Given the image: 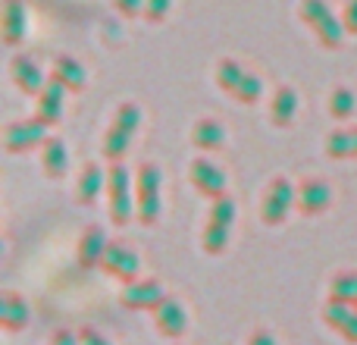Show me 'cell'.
Instances as JSON below:
<instances>
[{"label": "cell", "instance_id": "7c38bea8", "mask_svg": "<svg viewBox=\"0 0 357 345\" xmlns=\"http://www.w3.org/2000/svg\"><path fill=\"white\" fill-rule=\"evenodd\" d=\"M25 31H29V19H25V3L22 0H3V10H0V38H3L6 47H16L25 41Z\"/></svg>", "mask_w": 357, "mask_h": 345}, {"label": "cell", "instance_id": "ac0fdd59", "mask_svg": "<svg viewBox=\"0 0 357 345\" xmlns=\"http://www.w3.org/2000/svg\"><path fill=\"white\" fill-rule=\"evenodd\" d=\"M41 167L50 179H63L69 170V154H66V142L56 135H47V142L41 145Z\"/></svg>", "mask_w": 357, "mask_h": 345}, {"label": "cell", "instance_id": "277c9868", "mask_svg": "<svg viewBox=\"0 0 357 345\" xmlns=\"http://www.w3.org/2000/svg\"><path fill=\"white\" fill-rule=\"evenodd\" d=\"M295 195H298V185H291L285 176H276L266 185L264 198H260V220H264L266 226L285 223V216L295 207Z\"/></svg>", "mask_w": 357, "mask_h": 345}, {"label": "cell", "instance_id": "ffe728a7", "mask_svg": "<svg viewBox=\"0 0 357 345\" xmlns=\"http://www.w3.org/2000/svg\"><path fill=\"white\" fill-rule=\"evenodd\" d=\"M50 79H56L66 91H82L85 88V66L73 57H56L50 66Z\"/></svg>", "mask_w": 357, "mask_h": 345}, {"label": "cell", "instance_id": "4dcf8cb0", "mask_svg": "<svg viewBox=\"0 0 357 345\" xmlns=\"http://www.w3.org/2000/svg\"><path fill=\"white\" fill-rule=\"evenodd\" d=\"M79 345H113V342L107 339L104 333H98L94 327H82L79 330Z\"/></svg>", "mask_w": 357, "mask_h": 345}, {"label": "cell", "instance_id": "e575fe53", "mask_svg": "<svg viewBox=\"0 0 357 345\" xmlns=\"http://www.w3.org/2000/svg\"><path fill=\"white\" fill-rule=\"evenodd\" d=\"M348 138H351V157H357V126L348 129Z\"/></svg>", "mask_w": 357, "mask_h": 345}, {"label": "cell", "instance_id": "52a82bcc", "mask_svg": "<svg viewBox=\"0 0 357 345\" xmlns=\"http://www.w3.org/2000/svg\"><path fill=\"white\" fill-rule=\"evenodd\" d=\"M163 298H167V292H163L160 279H132V283H126L119 304L129 311H154Z\"/></svg>", "mask_w": 357, "mask_h": 345}, {"label": "cell", "instance_id": "4316f807", "mask_svg": "<svg viewBox=\"0 0 357 345\" xmlns=\"http://www.w3.org/2000/svg\"><path fill=\"white\" fill-rule=\"evenodd\" d=\"M210 223H220V226L232 229V223H235V201L229 195H222V198H216V201H213V207H210Z\"/></svg>", "mask_w": 357, "mask_h": 345}, {"label": "cell", "instance_id": "83f0119b", "mask_svg": "<svg viewBox=\"0 0 357 345\" xmlns=\"http://www.w3.org/2000/svg\"><path fill=\"white\" fill-rule=\"evenodd\" d=\"M326 154L333 161H345L351 157V138H348V129H335L333 135L326 138Z\"/></svg>", "mask_w": 357, "mask_h": 345}, {"label": "cell", "instance_id": "44dd1931", "mask_svg": "<svg viewBox=\"0 0 357 345\" xmlns=\"http://www.w3.org/2000/svg\"><path fill=\"white\" fill-rule=\"evenodd\" d=\"M100 189H107V172L100 170V163H85L79 176V201L94 204L100 195Z\"/></svg>", "mask_w": 357, "mask_h": 345}, {"label": "cell", "instance_id": "1f68e13d", "mask_svg": "<svg viewBox=\"0 0 357 345\" xmlns=\"http://www.w3.org/2000/svg\"><path fill=\"white\" fill-rule=\"evenodd\" d=\"M113 6H116V13H123L126 19L144 13V0H113Z\"/></svg>", "mask_w": 357, "mask_h": 345}, {"label": "cell", "instance_id": "5bb4252c", "mask_svg": "<svg viewBox=\"0 0 357 345\" xmlns=\"http://www.w3.org/2000/svg\"><path fill=\"white\" fill-rule=\"evenodd\" d=\"M25 323H29V304H25V298L13 289H3L0 292V327L6 333H19Z\"/></svg>", "mask_w": 357, "mask_h": 345}, {"label": "cell", "instance_id": "484cf974", "mask_svg": "<svg viewBox=\"0 0 357 345\" xmlns=\"http://www.w3.org/2000/svg\"><path fill=\"white\" fill-rule=\"evenodd\" d=\"M260 94H264V85H260V79L254 73H245L238 82V88L232 91V98L238 101V104H257Z\"/></svg>", "mask_w": 357, "mask_h": 345}, {"label": "cell", "instance_id": "ba28073f", "mask_svg": "<svg viewBox=\"0 0 357 345\" xmlns=\"http://www.w3.org/2000/svg\"><path fill=\"white\" fill-rule=\"evenodd\" d=\"M188 179L191 185H195V191H201L204 198H222L226 195V172L216 167L213 161H207V157H195L188 167Z\"/></svg>", "mask_w": 357, "mask_h": 345}, {"label": "cell", "instance_id": "9c48e42d", "mask_svg": "<svg viewBox=\"0 0 357 345\" xmlns=\"http://www.w3.org/2000/svg\"><path fill=\"white\" fill-rule=\"evenodd\" d=\"M10 79L16 82V88L22 94H35V98L44 91V85L50 82V79H44L38 60L35 57H29V54H16L10 60Z\"/></svg>", "mask_w": 357, "mask_h": 345}, {"label": "cell", "instance_id": "f1b7e54d", "mask_svg": "<svg viewBox=\"0 0 357 345\" xmlns=\"http://www.w3.org/2000/svg\"><path fill=\"white\" fill-rule=\"evenodd\" d=\"M169 6H173V0H144V13L142 16L148 19V22H163L169 13Z\"/></svg>", "mask_w": 357, "mask_h": 345}, {"label": "cell", "instance_id": "7a4b0ae2", "mask_svg": "<svg viewBox=\"0 0 357 345\" xmlns=\"http://www.w3.org/2000/svg\"><path fill=\"white\" fill-rule=\"evenodd\" d=\"M135 216L142 226H154L160 220V167L154 161H142L135 172Z\"/></svg>", "mask_w": 357, "mask_h": 345}, {"label": "cell", "instance_id": "d6a6232c", "mask_svg": "<svg viewBox=\"0 0 357 345\" xmlns=\"http://www.w3.org/2000/svg\"><path fill=\"white\" fill-rule=\"evenodd\" d=\"M50 345H79V333H69V330H60V333L50 339Z\"/></svg>", "mask_w": 357, "mask_h": 345}, {"label": "cell", "instance_id": "cb8c5ba5", "mask_svg": "<svg viewBox=\"0 0 357 345\" xmlns=\"http://www.w3.org/2000/svg\"><path fill=\"white\" fill-rule=\"evenodd\" d=\"M241 75H245V69H241L238 60H220L216 63V85H220L226 94H232L235 88H238Z\"/></svg>", "mask_w": 357, "mask_h": 345}, {"label": "cell", "instance_id": "603a6c76", "mask_svg": "<svg viewBox=\"0 0 357 345\" xmlns=\"http://www.w3.org/2000/svg\"><path fill=\"white\" fill-rule=\"evenodd\" d=\"M354 107H357V98H354L351 88L339 85L333 94H329V113H333V119H339V123L342 119H351Z\"/></svg>", "mask_w": 357, "mask_h": 345}, {"label": "cell", "instance_id": "d6986e66", "mask_svg": "<svg viewBox=\"0 0 357 345\" xmlns=\"http://www.w3.org/2000/svg\"><path fill=\"white\" fill-rule=\"evenodd\" d=\"M298 113V91L291 85H279L270 101V119L276 126H291Z\"/></svg>", "mask_w": 357, "mask_h": 345}, {"label": "cell", "instance_id": "8992f818", "mask_svg": "<svg viewBox=\"0 0 357 345\" xmlns=\"http://www.w3.org/2000/svg\"><path fill=\"white\" fill-rule=\"evenodd\" d=\"M100 270L123 279V283H132V279H138V273H142V260H138V254L132 251L126 242H110L104 258H100Z\"/></svg>", "mask_w": 357, "mask_h": 345}, {"label": "cell", "instance_id": "8fae6325", "mask_svg": "<svg viewBox=\"0 0 357 345\" xmlns=\"http://www.w3.org/2000/svg\"><path fill=\"white\" fill-rule=\"evenodd\" d=\"M333 204V191L323 179H301L298 185V195H295V207L301 210L304 216H317Z\"/></svg>", "mask_w": 357, "mask_h": 345}, {"label": "cell", "instance_id": "6da1fadb", "mask_svg": "<svg viewBox=\"0 0 357 345\" xmlns=\"http://www.w3.org/2000/svg\"><path fill=\"white\" fill-rule=\"evenodd\" d=\"M298 16H301V22L317 35V41H320L323 47H329V50L342 47L348 31H345V25H342V19L326 6V0H301V3H298Z\"/></svg>", "mask_w": 357, "mask_h": 345}, {"label": "cell", "instance_id": "2e32d148", "mask_svg": "<svg viewBox=\"0 0 357 345\" xmlns=\"http://www.w3.org/2000/svg\"><path fill=\"white\" fill-rule=\"evenodd\" d=\"M107 235L100 226H88L85 233H82L79 239V267H85V270H94V267H100V258H104L107 251Z\"/></svg>", "mask_w": 357, "mask_h": 345}, {"label": "cell", "instance_id": "7402d4cb", "mask_svg": "<svg viewBox=\"0 0 357 345\" xmlns=\"http://www.w3.org/2000/svg\"><path fill=\"white\" fill-rule=\"evenodd\" d=\"M329 298L342 304H357V270H342L329 283Z\"/></svg>", "mask_w": 357, "mask_h": 345}, {"label": "cell", "instance_id": "30bf717a", "mask_svg": "<svg viewBox=\"0 0 357 345\" xmlns=\"http://www.w3.org/2000/svg\"><path fill=\"white\" fill-rule=\"evenodd\" d=\"M151 314H154L157 330H160L167 339H182L185 330H188V314H185V308H182V302H178V298L167 295L154 311H151Z\"/></svg>", "mask_w": 357, "mask_h": 345}, {"label": "cell", "instance_id": "f546056e", "mask_svg": "<svg viewBox=\"0 0 357 345\" xmlns=\"http://www.w3.org/2000/svg\"><path fill=\"white\" fill-rule=\"evenodd\" d=\"M342 25H345L348 35H357V0H345V10H342Z\"/></svg>", "mask_w": 357, "mask_h": 345}, {"label": "cell", "instance_id": "e0dca14e", "mask_svg": "<svg viewBox=\"0 0 357 345\" xmlns=\"http://www.w3.org/2000/svg\"><path fill=\"white\" fill-rule=\"evenodd\" d=\"M191 145L197 151H220L226 145V129H222L220 119L204 117L191 126Z\"/></svg>", "mask_w": 357, "mask_h": 345}, {"label": "cell", "instance_id": "836d02e7", "mask_svg": "<svg viewBox=\"0 0 357 345\" xmlns=\"http://www.w3.org/2000/svg\"><path fill=\"white\" fill-rule=\"evenodd\" d=\"M248 345H276V339H273V336L266 333V330H257V333H254L251 339H248Z\"/></svg>", "mask_w": 357, "mask_h": 345}, {"label": "cell", "instance_id": "d4e9b609", "mask_svg": "<svg viewBox=\"0 0 357 345\" xmlns=\"http://www.w3.org/2000/svg\"><path fill=\"white\" fill-rule=\"evenodd\" d=\"M229 233H232V229H226V226H220V223H210V220H207V226H204V233H201V245H204V251H207V254H220V251H226V245H229Z\"/></svg>", "mask_w": 357, "mask_h": 345}, {"label": "cell", "instance_id": "4fadbf2b", "mask_svg": "<svg viewBox=\"0 0 357 345\" xmlns=\"http://www.w3.org/2000/svg\"><path fill=\"white\" fill-rule=\"evenodd\" d=\"M323 323L329 330H335L345 342L357 345V304H342L329 298L326 308H323Z\"/></svg>", "mask_w": 357, "mask_h": 345}, {"label": "cell", "instance_id": "9a60e30c", "mask_svg": "<svg viewBox=\"0 0 357 345\" xmlns=\"http://www.w3.org/2000/svg\"><path fill=\"white\" fill-rule=\"evenodd\" d=\"M63 94H66V88H63L56 79H50L47 85H44V91L38 94L35 117L41 119L44 126H56V123H60V117H63Z\"/></svg>", "mask_w": 357, "mask_h": 345}, {"label": "cell", "instance_id": "5b68a950", "mask_svg": "<svg viewBox=\"0 0 357 345\" xmlns=\"http://www.w3.org/2000/svg\"><path fill=\"white\" fill-rule=\"evenodd\" d=\"M47 129L41 119H19V123H10L3 129V148L10 154H25V151H35L47 142Z\"/></svg>", "mask_w": 357, "mask_h": 345}, {"label": "cell", "instance_id": "3957f363", "mask_svg": "<svg viewBox=\"0 0 357 345\" xmlns=\"http://www.w3.org/2000/svg\"><path fill=\"white\" fill-rule=\"evenodd\" d=\"M129 185H132V172L123 161L110 163L107 170V198H110V220L116 226H126L135 214V201L129 195Z\"/></svg>", "mask_w": 357, "mask_h": 345}]
</instances>
